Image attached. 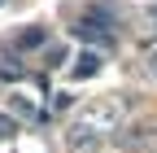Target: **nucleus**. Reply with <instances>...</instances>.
<instances>
[{"instance_id": "f257e3e1", "label": "nucleus", "mask_w": 157, "mask_h": 153, "mask_svg": "<svg viewBox=\"0 0 157 153\" xmlns=\"http://www.w3.org/2000/svg\"><path fill=\"white\" fill-rule=\"evenodd\" d=\"M122 114H127V101H118V96H105V101H92V105H83V114H78V127H87V131H96V136H109V131H118V123H122Z\"/></svg>"}, {"instance_id": "f03ea898", "label": "nucleus", "mask_w": 157, "mask_h": 153, "mask_svg": "<svg viewBox=\"0 0 157 153\" xmlns=\"http://www.w3.org/2000/svg\"><path fill=\"white\" fill-rule=\"evenodd\" d=\"M118 149H127V153H135V149H148V144H157V127L153 123H135V127H127V131H118Z\"/></svg>"}, {"instance_id": "7ed1b4c3", "label": "nucleus", "mask_w": 157, "mask_h": 153, "mask_svg": "<svg viewBox=\"0 0 157 153\" xmlns=\"http://www.w3.org/2000/svg\"><path fill=\"white\" fill-rule=\"evenodd\" d=\"M101 144H105V140L96 136V131L78 127V123H74V127L66 131V149H70V153H101Z\"/></svg>"}, {"instance_id": "20e7f679", "label": "nucleus", "mask_w": 157, "mask_h": 153, "mask_svg": "<svg viewBox=\"0 0 157 153\" xmlns=\"http://www.w3.org/2000/svg\"><path fill=\"white\" fill-rule=\"evenodd\" d=\"M96 70H101V53H83L78 66H74V79H92Z\"/></svg>"}, {"instance_id": "39448f33", "label": "nucleus", "mask_w": 157, "mask_h": 153, "mask_svg": "<svg viewBox=\"0 0 157 153\" xmlns=\"http://www.w3.org/2000/svg\"><path fill=\"white\" fill-rule=\"evenodd\" d=\"M44 40H48V31H44V26H31V31H22V40H17V48H39Z\"/></svg>"}, {"instance_id": "423d86ee", "label": "nucleus", "mask_w": 157, "mask_h": 153, "mask_svg": "<svg viewBox=\"0 0 157 153\" xmlns=\"http://www.w3.org/2000/svg\"><path fill=\"white\" fill-rule=\"evenodd\" d=\"M17 131V123H13V114H0V140H9Z\"/></svg>"}, {"instance_id": "0eeeda50", "label": "nucleus", "mask_w": 157, "mask_h": 153, "mask_svg": "<svg viewBox=\"0 0 157 153\" xmlns=\"http://www.w3.org/2000/svg\"><path fill=\"white\" fill-rule=\"evenodd\" d=\"M17 74H22V66H17V61H13V66H0V79H17Z\"/></svg>"}, {"instance_id": "6e6552de", "label": "nucleus", "mask_w": 157, "mask_h": 153, "mask_svg": "<svg viewBox=\"0 0 157 153\" xmlns=\"http://www.w3.org/2000/svg\"><path fill=\"white\" fill-rule=\"evenodd\" d=\"M148 74L157 79V53H148Z\"/></svg>"}]
</instances>
